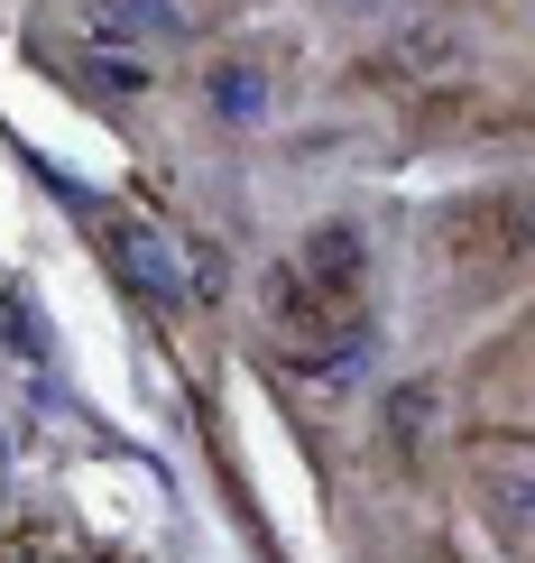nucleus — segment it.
I'll list each match as a JSON object with an SVG mask.
<instances>
[{"label":"nucleus","mask_w":535,"mask_h":563,"mask_svg":"<svg viewBox=\"0 0 535 563\" xmlns=\"http://www.w3.org/2000/svg\"><path fill=\"white\" fill-rule=\"evenodd\" d=\"M425 241H434V260L490 277V268H508V260L535 250V195L526 185H471V195H453L444 213L425 222Z\"/></svg>","instance_id":"1"},{"label":"nucleus","mask_w":535,"mask_h":563,"mask_svg":"<svg viewBox=\"0 0 535 563\" xmlns=\"http://www.w3.org/2000/svg\"><path fill=\"white\" fill-rule=\"evenodd\" d=\"M65 203L92 222V241H102V260L130 277L148 305H185V241L167 222H148V213H130V203H92V195H75L65 185Z\"/></svg>","instance_id":"2"},{"label":"nucleus","mask_w":535,"mask_h":563,"mask_svg":"<svg viewBox=\"0 0 535 563\" xmlns=\"http://www.w3.org/2000/svg\"><path fill=\"white\" fill-rule=\"evenodd\" d=\"M203 111H213L222 130H259L268 111H277V75L259 56H222L213 75H203Z\"/></svg>","instance_id":"3"},{"label":"nucleus","mask_w":535,"mask_h":563,"mask_svg":"<svg viewBox=\"0 0 535 563\" xmlns=\"http://www.w3.org/2000/svg\"><path fill=\"white\" fill-rule=\"evenodd\" d=\"M75 10H83L92 46H138V56H148V37H185L176 0H75Z\"/></svg>","instance_id":"4"},{"label":"nucleus","mask_w":535,"mask_h":563,"mask_svg":"<svg viewBox=\"0 0 535 563\" xmlns=\"http://www.w3.org/2000/svg\"><path fill=\"white\" fill-rule=\"evenodd\" d=\"M75 84L83 92H102V102H138V92H148L157 84V65L148 56H138V46H75Z\"/></svg>","instance_id":"5"},{"label":"nucleus","mask_w":535,"mask_h":563,"mask_svg":"<svg viewBox=\"0 0 535 563\" xmlns=\"http://www.w3.org/2000/svg\"><path fill=\"white\" fill-rule=\"evenodd\" d=\"M425 407H434V388L415 379V388H398V407H388V426H398V434H415V426H425Z\"/></svg>","instance_id":"6"},{"label":"nucleus","mask_w":535,"mask_h":563,"mask_svg":"<svg viewBox=\"0 0 535 563\" xmlns=\"http://www.w3.org/2000/svg\"><path fill=\"white\" fill-rule=\"evenodd\" d=\"M0 323H10V342L29 351V361H46V333H37V323H29V305H10V314H0Z\"/></svg>","instance_id":"7"},{"label":"nucleus","mask_w":535,"mask_h":563,"mask_svg":"<svg viewBox=\"0 0 535 563\" xmlns=\"http://www.w3.org/2000/svg\"><path fill=\"white\" fill-rule=\"evenodd\" d=\"M508 508H517V518L535 527V472H517V481H508Z\"/></svg>","instance_id":"8"}]
</instances>
